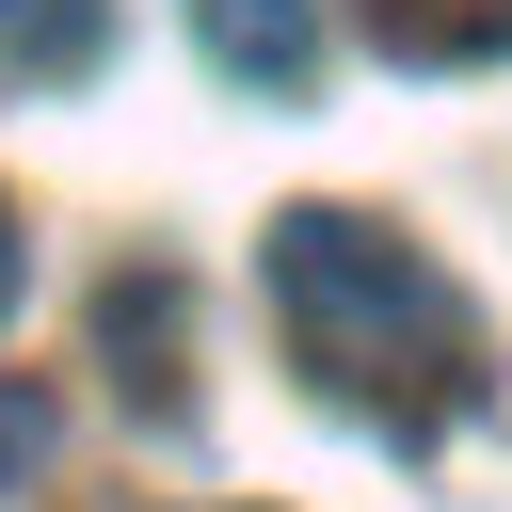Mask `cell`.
<instances>
[{
  "mask_svg": "<svg viewBox=\"0 0 512 512\" xmlns=\"http://www.w3.org/2000/svg\"><path fill=\"white\" fill-rule=\"evenodd\" d=\"M272 320H288L304 384H320L336 416H368L384 448L464 432L480 384H496L464 288H448L400 224H368V208H288V224H272Z\"/></svg>",
  "mask_w": 512,
  "mask_h": 512,
  "instance_id": "cell-1",
  "label": "cell"
},
{
  "mask_svg": "<svg viewBox=\"0 0 512 512\" xmlns=\"http://www.w3.org/2000/svg\"><path fill=\"white\" fill-rule=\"evenodd\" d=\"M192 32H208V64L240 96H304L320 80V0H192Z\"/></svg>",
  "mask_w": 512,
  "mask_h": 512,
  "instance_id": "cell-2",
  "label": "cell"
},
{
  "mask_svg": "<svg viewBox=\"0 0 512 512\" xmlns=\"http://www.w3.org/2000/svg\"><path fill=\"white\" fill-rule=\"evenodd\" d=\"M96 336H112V384H128V400H176V352H192V304H176L160 272H128Z\"/></svg>",
  "mask_w": 512,
  "mask_h": 512,
  "instance_id": "cell-3",
  "label": "cell"
},
{
  "mask_svg": "<svg viewBox=\"0 0 512 512\" xmlns=\"http://www.w3.org/2000/svg\"><path fill=\"white\" fill-rule=\"evenodd\" d=\"M112 0H0V80H96Z\"/></svg>",
  "mask_w": 512,
  "mask_h": 512,
  "instance_id": "cell-4",
  "label": "cell"
},
{
  "mask_svg": "<svg viewBox=\"0 0 512 512\" xmlns=\"http://www.w3.org/2000/svg\"><path fill=\"white\" fill-rule=\"evenodd\" d=\"M368 32L400 64H496L512 48V0H368Z\"/></svg>",
  "mask_w": 512,
  "mask_h": 512,
  "instance_id": "cell-5",
  "label": "cell"
},
{
  "mask_svg": "<svg viewBox=\"0 0 512 512\" xmlns=\"http://www.w3.org/2000/svg\"><path fill=\"white\" fill-rule=\"evenodd\" d=\"M32 448H48V416H32V400H0V480H16Z\"/></svg>",
  "mask_w": 512,
  "mask_h": 512,
  "instance_id": "cell-6",
  "label": "cell"
},
{
  "mask_svg": "<svg viewBox=\"0 0 512 512\" xmlns=\"http://www.w3.org/2000/svg\"><path fill=\"white\" fill-rule=\"evenodd\" d=\"M0 304H16V208H0Z\"/></svg>",
  "mask_w": 512,
  "mask_h": 512,
  "instance_id": "cell-7",
  "label": "cell"
}]
</instances>
